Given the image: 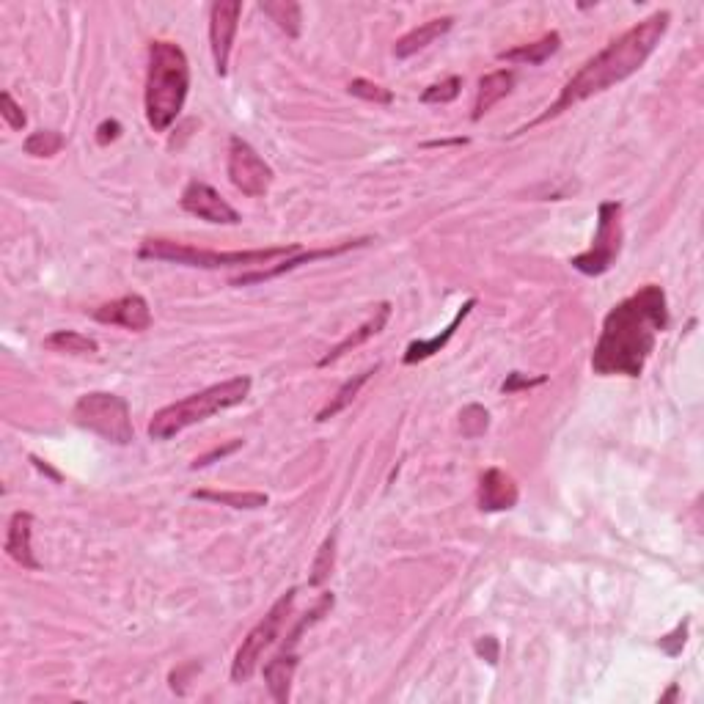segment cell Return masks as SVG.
I'll return each mask as SVG.
<instances>
[{
  "mask_svg": "<svg viewBox=\"0 0 704 704\" xmlns=\"http://www.w3.org/2000/svg\"><path fill=\"white\" fill-rule=\"evenodd\" d=\"M669 22L671 14L663 9L649 14L647 20L636 22L633 28H627L622 36H616L614 42L605 44L600 53L594 55V58H589V61L564 83L559 99H556L553 105H548V108L539 113L537 119L523 124V127L517 132H512V135H523V132L534 130L539 124L561 116L564 110H572L575 105H581L586 99L597 97V94H603L608 88L619 86V83L627 80L630 75H636L638 69L647 64L649 55L658 50L660 39L669 31Z\"/></svg>",
  "mask_w": 704,
  "mask_h": 704,
  "instance_id": "cell-1",
  "label": "cell"
},
{
  "mask_svg": "<svg viewBox=\"0 0 704 704\" xmlns=\"http://www.w3.org/2000/svg\"><path fill=\"white\" fill-rule=\"evenodd\" d=\"M669 322V300L658 284L641 286L636 295L616 303L605 314L600 339L594 344V374L638 377L655 350L658 333L669 328Z\"/></svg>",
  "mask_w": 704,
  "mask_h": 704,
  "instance_id": "cell-2",
  "label": "cell"
},
{
  "mask_svg": "<svg viewBox=\"0 0 704 704\" xmlns=\"http://www.w3.org/2000/svg\"><path fill=\"white\" fill-rule=\"evenodd\" d=\"M190 91V64L185 50L174 42L149 44L146 72V121L154 132H165L185 108Z\"/></svg>",
  "mask_w": 704,
  "mask_h": 704,
  "instance_id": "cell-3",
  "label": "cell"
},
{
  "mask_svg": "<svg viewBox=\"0 0 704 704\" xmlns=\"http://www.w3.org/2000/svg\"><path fill=\"white\" fill-rule=\"evenodd\" d=\"M251 377H231L218 385H209L198 394H190L185 399H179L174 405H165L163 410H157L149 421V438L152 440H171L179 432H185L193 424L207 421L209 416H215L220 410L242 405L248 394H251Z\"/></svg>",
  "mask_w": 704,
  "mask_h": 704,
  "instance_id": "cell-4",
  "label": "cell"
},
{
  "mask_svg": "<svg viewBox=\"0 0 704 704\" xmlns=\"http://www.w3.org/2000/svg\"><path fill=\"white\" fill-rule=\"evenodd\" d=\"M300 251H306L300 242L256 248V251H207V248H196V245H185V242L154 237V240L141 242L138 256L149 259V262H174L187 264V267H204V270H220V267H256V264L273 262L278 256H295Z\"/></svg>",
  "mask_w": 704,
  "mask_h": 704,
  "instance_id": "cell-5",
  "label": "cell"
},
{
  "mask_svg": "<svg viewBox=\"0 0 704 704\" xmlns=\"http://www.w3.org/2000/svg\"><path fill=\"white\" fill-rule=\"evenodd\" d=\"M72 416H75L77 427L94 432V435L108 440L113 446H130L132 440H135L130 405L119 394L94 391V394L80 396L75 402Z\"/></svg>",
  "mask_w": 704,
  "mask_h": 704,
  "instance_id": "cell-6",
  "label": "cell"
},
{
  "mask_svg": "<svg viewBox=\"0 0 704 704\" xmlns=\"http://www.w3.org/2000/svg\"><path fill=\"white\" fill-rule=\"evenodd\" d=\"M295 589H289L286 594H281L278 600L273 603V608L251 627V633L242 638L240 649L234 655V663H231V680L234 682H248L253 677V671L259 669V660H262L264 649L273 647L275 638L281 633L284 627L286 616L292 611V603H295Z\"/></svg>",
  "mask_w": 704,
  "mask_h": 704,
  "instance_id": "cell-7",
  "label": "cell"
},
{
  "mask_svg": "<svg viewBox=\"0 0 704 704\" xmlns=\"http://www.w3.org/2000/svg\"><path fill=\"white\" fill-rule=\"evenodd\" d=\"M625 242V226H622V204L619 201H603L597 209V234L589 251L572 256V267L583 275H605L619 259Z\"/></svg>",
  "mask_w": 704,
  "mask_h": 704,
  "instance_id": "cell-8",
  "label": "cell"
},
{
  "mask_svg": "<svg viewBox=\"0 0 704 704\" xmlns=\"http://www.w3.org/2000/svg\"><path fill=\"white\" fill-rule=\"evenodd\" d=\"M229 179L245 196L262 198L273 185V168L264 163L251 143L234 135L229 141Z\"/></svg>",
  "mask_w": 704,
  "mask_h": 704,
  "instance_id": "cell-9",
  "label": "cell"
},
{
  "mask_svg": "<svg viewBox=\"0 0 704 704\" xmlns=\"http://www.w3.org/2000/svg\"><path fill=\"white\" fill-rule=\"evenodd\" d=\"M240 14V0H218L209 9V47H212V58H215V72L220 77L229 75V58L234 36H237V25H240Z\"/></svg>",
  "mask_w": 704,
  "mask_h": 704,
  "instance_id": "cell-10",
  "label": "cell"
},
{
  "mask_svg": "<svg viewBox=\"0 0 704 704\" xmlns=\"http://www.w3.org/2000/svg\"><path fill=\"white\" fill-rule=\"evenodd\" d=\"M179 204H182L185 212L196 215L198 220L218 223V226H237L242 220L240 212L231 207L229 201L220 196L215 187H209L207 182H198V179H193V182L182 190Z\"/></svg>",
  "mask_w": 704,
  "mask_h": 704,
  "instance_id": "cell-11",
  "label": "cell"
},
{
  "mask_svg": "<svg viewBox=\"0 0 704 704\" xmlns=\"http://www.w3.org/2000/svg\"><path fill=\"white\" fill-rule=\"evenodd\" d=\"M369 242H372V237H361V240H344L339 242V245H330V248H314V251H300L295 253V256H284V262L273 264V267H267V270L262 267V270H253V273H245L240 275V278H231V286H251L262 284V281H273L278 275L297 270V267H303V264L319 262V259H333V256H341V253L363 248V245H369Z\"/></svg>",
  "mask_w": 704,
  "mask_h": 704,
  "instance_id": "cell-12",
  "label": "cell"
},
{
  "mask_svg": "<svg viewBox=\"0 0 704 704\" xmlns=\"http://www.w3.org/2000/svg\"><path fill=\"white\" fill-rule=\"evenodd\" d=\"M94 319L102 325H119V328L141 333V330L152 328V308L141 295H124L99 306L94 311Z\"/></svg>",
  "mask_w": 704,
  "mask_h": 704,
  "instance_id": "cell-13",
  "label": "cell"
},
{
  "mask_svg": "<svg viewBox=\"0 0 704 704\" xmlns=\"http://www.w3.org/2000/svg\"><path fill=\"white\" fill-rule=\"evenodd\" d=\"M520 490L515 479L501 468H487L479 479V509L482 512H506L515 509Z\"/></svg>",
  "mask_w": 704,
  "mask_h": 704,
  "instance_id": "cell-14",
  "label": "cell"
},
{
  "mask_svg": "<svg viewBox=\"0 0 704 704\" xmlns=\"http://www.w3.org/2000/svg\"><path fill=\"white\" fill-rule=\"evenodd\" d=\"M33 515L31 512H14L6 537V553L25 570H42L39 559L33 556Z\"/></svg>",
  "mask_w": 704,
  "mask_h": 704,
  "instance_id": "cell-15",
  "label": "cell"
},
{
  "mask_svg": "<svg viewBox=\"0 0 704 704\" xmlns=\"http://www.w3.org/2000/svg\"><path fill=\"white\" fill-rule=\"evenodd\" d=\"M388 319H391V303H380V306H377V311H374L372 319H366L361 328L352 330L347 339H341L336 347H330V350L325 352L322 358H319V363H317L319 369H325V366H330V363H336L339 358H344V355L355 350V347L366 344V341L372 339V336H377V333L385 328V322H388Z\"/></svg>",
  "mask_w": 704,
  "mask_h": 704,
  "instance_id": "cell-16",
  "label": "cell"
},
{
  "mask_svg": "<svg viewBox=\"0 0 704 704\" xmlns=\"http://www.w3.org/2000/svg\"><path fill=\"white\" fill-rule=\"evenodd\" d=\"M515 88V72L512 69H495L490 75H484L476 88V102H473V121H482L501 99Z\"/></svg>",
  "mask_w": 704,
  "mask_h": 704,
  "instance_id": "cell-17",
  "label": "cell"
},
{
  "mask_svg": "<svg viewBox=\"0 0 704 704\" xmlns=\"http://www.w3.org/2000/svg\"><path fill=\"white\" fill-rule=\"evenodd\" d=\"M473 306H476V297H471V300H465V303H462L460 311L454 314V319H451L449 325L443 328V333H438V336H432V339H424V341H410L402 361H405L407 366H413V363H421V361H427V358H432V355H438V352L443 350L451 339H454V333H457V328L465 322V317L471 314Z\"/></svg>",
  "mask_w": 704,
  "mask_h": 704,
  "instance_id": "cell-18",
  "label": "cell"
},
{
  "mask_svg": "<svg viewBox=\"0 0 704 704\" xmlns=\"http://www.w3.org/2000/svg\"><path fill=\"white\" fill-rule=\"evenodd\" d=\"M297 671V655L295 649H284L281 655H275L273 660L264 663V680H267V688L273 693L275 702L286 704L289 702V688H292V680H295Z\"/></svg>",
  "mask_w": 704,
  "mask_h": 704,
  "instance_id": "cell-19",
  "label": "cell"
},
{
  "mask_svg": "<svg viewBox=\"0 0 704 704\" xmlns=\"http://www.w3.org/2000/svg\"><path fill=\"white\" fill-rule=\"evenodd\" d=\"M451 25H454V17H438V20H429L424 22V25H418V28H413L410 33H405L402 39H396L394 55L396 58H410V55H416L418 50L429 47L435 39L446 36V33L451 31Z\"/></svg>",
  "mask_w": 704,
  "mask_h": 704,
  "instance_id": "cell-20",
  "label": "cell"
},
{
  "mask_svg": "<svg viewBox=\"0 0 704 704\" xmlns=\"http://www.w3.org/2000/svg\"><path fill=\"white\" fill-rule=\"evenodd\" d=\"M559 47H561V33L550 31L545 33L542 39H537V42L517 44V47H512V50L498 53V58H501V61H509V64L539 66V64H545L550 55L559 53Z\"/></svg>",
  "mask_w": 704,
  "mask_h": 704,
  "instance_id": "cell-21",
  "label": "cell"
},
{
  "mask_svg": "<svg viewBox=\"0 0 704 704\" xmlns=\"http://www.w3.org/2000/svg\"><path fill=\"white\" fill-rule=\"evenodd\" d=\"M377 369H380V363H374V366H369V369H363L361 374H355V377H350L347 383L341 385L336 394L330 396V402L322 410L317 413V421L322 424V421H330L333 416H339L341 410H347V407L355 402V396L361 394V388L369 380H372V374H377Z\"/></svg>",
  "mask_w": 704,
  "mask_h": 704,
  "instance_id": "cell-22",
  "label": "cell"
},
{
  "mask_svg": "<svg viewBox=\"0 0 704 704\" xmlns=\"http://www.w3.org/2000/svg\"><path fill=\"white\" fill-rule=\"evenodd\" d=\"M259 9H262L289 39H297V36H300V28H303V9H300V3H295V0H264V3H259Z\"/></svg>",
  "mask_w": 704,
  "mask_h": 704,
  "instance_id": "cell-23",
  "label": "cell"
},
{
  "mask_svg": "<svg viewBox=\"0 0 704 704\" xmlns=\"http://www.w3.org/2000/svg\"><path fill=\"white\" fill-rule=\"evenodd\" d=\"M44 347L53 352H66V355H97L99 352L97 341L77 330H55L44 339Z\"/></svg>",
  "mask_w": 704,
  "mask_h": 704,
  "instance_id": "cell-24",
  "label": "cell"
},
{
  "mask_svg": "<svg viewBox=\"0 0 704 704\" xmlns=\"http://www.w3.org/2000/svg\"><path fill=\"white\" fill-rule=\"evenodd\" d=\"M190 495H193L196 501H215V504L231 506V509H264L267 501H270L264 493H253V490H248V493H231V490L212 493V490H196V493Z\"/></svg>",
  "mask_w": 704,
  "mask_h": 704,
  "instance_id": "cell-25",
  "label": "cell"
},
{
  "mask_svg": "<svg viewBox=\"0 0 704 704\" xmlns=\"http://www.w3.org/2000/svg\"><path fill=\"white\" fill-rule=\"evenodd\" d=\"M64 135L55 130H39V132H31L28 138H25V143H22V149H25V154H31V157H53V154H58L61 149H64Z\"/></svg>",
  "mask_w": 704,
  "mask_h": 704,
  "instance_id": "cell-26",
  "label": "cell"
},
{
  "mask_svg": "<svg viewBox=\"0 0 704 704\" xmlns=\"http://www.w3.org/2000/svg\"><path fill=\"white\" fill-rule=\"evenodd\" d=\"M333 564H336V534H330V537L319 545L317 559L311 564V578H308V583H311V586H322V583L330 578Z\"/></svg>",
  "mask_w": 704,
  "mask_h": 704,
  "instance_id": "cell-27",
  "label": "cell"
},
{
  "mask_svg": "<svg viewBox=\"0 0 704 704\" xmlns=\"http://www.w3.org/2000/svg\"><path fill=\"white\" fill-rule=\"evenodd\" d=\"M487 427H490V413H487L482 405L462 407V413H460L462 438H468V440L482 438L484 432H487Z\"/></svg>",
  "mask_w": 704,
  "mask_h": 704,
  "instance_id": "cell-28",
  "label": "cell"
},
{
  "mask_svg": "<svg viewBox=\"0 0 704 704\" xmlns=\"http://www.w3.org/2000/svg\"><path fill=\"white\" fill-rule=\"evenodd\" d=\"M462 91V77L451 75L446 80H440L435 86H429L424 94H421V102L424 105H446V102H454L460 97Z\"/></svg>",
  "mask_w": 704,
  "mask_h": 704,
  "instance_id": "cell-29",
  "label": "cell"
},
{
  "mask_svg": "<svg viewBox=\"0 0 704 704\" xmlns=\"http://www.w3.org/2000/svg\"><path fill=\"white\" fill-rule=\"evenodd\" d=\"M352 97L366 99V102H374V105H391L394 102V94L388 88L377 86L372 80H363V77H355L350 86H347Z\"/></svg>",
  "mask_w": 704,
  "mask_h": 704,
  "instance_id": "cell-30",
  "label": "cell"
},
{
  "mask_svg": "<svg viewBox=\"0 0 704 704\" xmlns=\"http://www.w3.org/2000/svg\"><path fill=\"white\" fill-rule=\"evenodd\" d=\"M688 619H682L680 625L674 627L671 633H666V636L658 638V647L669 655V658H677V655H682V647H685V641H688Z\"/></svg>",
  "mask_w": 704,
  "mask_h": 704,
  "instance_id": "cell-31",
  "label": "cell"
},
{
  "mask_svg": "<svg viewBox=\"0 0 704 704\" xmlns=\"http://www.w3.org/2000/svg\"><path fill=\"white\" fill-rule=\"evenodd\" d=\"M0 99H3V119H6V124H9L11 130H22L25 124H28V116H25V110H22V105H17V99L11 97L9 91H3L0 94Z\"/></svg>",
  "mask_w": 704,
  "mask_h": 704,
  "instance_id": "cell-32",
  "label": "cell"
},
{
  "mask_svg": "<svg viewBox=\"0 0 704 704\" xmlns=\"http://www.w3.org/2000/svg\"><path fill=\"white\" fill-rule=\"evenodd\" d=\"M237 449H242V440H231V443H226V446H215L212 451H207L204 457H198L190 468L193 471H198V468H207V465H212L215 460H223V457H229V454H234Z\"/></svg>",
  "mask_w": 704,
  "mask_h": 704,
  "instance_id": "cell-33",
  "label": "cell"
},
{
  "mask_svg": "<svg viewBox=\"0 0 704 704\" xmlns=\"http://www.w3.org/2000/svg\"><path fill=\"white\" fill-rule=\"evenodd\" d=\"M542 383H545V377H526V374L512 372L504 380V385H501V391H504V394H515V391H520V388H534V385H542Z\"/></svg>",
  "mask_w": 704,
  "mask_h": 704,
  "instance_id": "cell-34",
  "label": "cell"
},
{
  "mask_svg": "<svg viewBox=\"0 0 704 704\" xmlns=\"http://www.w3.org/2000/svg\"><path fill=\"white\" fill-rule=\"evenodd\" d=\"M476 652H479V658H484L490 666H495L498 663V641H495L493 636H484L476 641Z\"/></svg>",
  "mask_w": 704,
  "mask_h": 704,
  "instance_id": "cell-35",
  "label": "cell"
},
{
  "mask_svg": "<svg viewBox=\"0 0 704 704\" xmlns=\"http://www.w3.org/2000/svg\"><path fill=\"white\" fill-rule=\"evenodd\" d=\"M119 132H121V124L116 119L102 121V124L97 127V143L99 146H108L110 141H116V138H119Z\"/></svg>",
  "mask_w": 704,
  "mask_h": 704,
  "instance_id": "cell-36",
  "label": "cell"
},
{
  "mask_svg": "<svg viewBox=\"0 0 704 704\" xmlns=\"http://www.w3.org/2000/svg\"><path fill=\"white\" fill-rule=\"evenodd\" d=\"M31 460H33V465H36V468H39V471H42V473H47V476H50L53 482H61V473L53 471V468H50L47 462H42V460H39V457H31Z\"/></svg>",
  "mask_w": 704,
  "mask_h": 704,
  "instance_id": "cell-37",
  "label": "cell"
},
{
  "mask_svg": "<svg viewBox=\"0 0 704 704\" xmlns=\"http://www.w3.org/2000/svg\"><path fill=\"white\" fill-rule=\"evenodd\" d=\"M677 696H680V688H677V685H671L669 691L660 696V702H671V699H677Z\"/></svg>",
  "mask_w": 704,
  "mask_h": 704,
  "instance_id": "cell-38",
  "label": "cell"
},
{
  "mask_svg": "<svg viewBox=\"0 0 704 704\" xmlns=\"http://www.w3.org/2000/svg\"><path fill=\"white\" fill-rule=\"evenodd\" d=\"M451 143H468V138H454V141H429L427 146H451Z\"/></svg>",
  "mask_w": 704,
  "mask_h": 704,
  "instance_id": "cell-39",
  "label": "cell"
}]
</instances>
